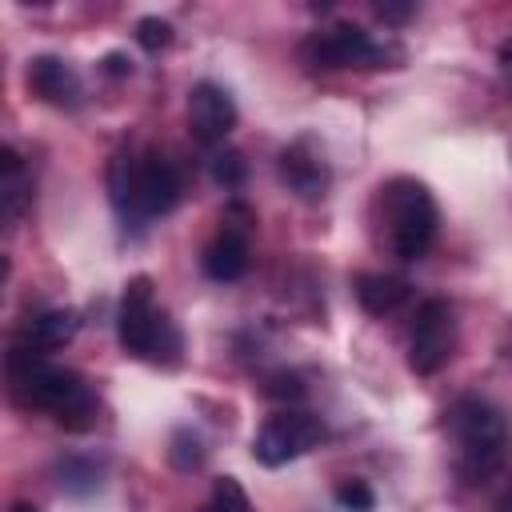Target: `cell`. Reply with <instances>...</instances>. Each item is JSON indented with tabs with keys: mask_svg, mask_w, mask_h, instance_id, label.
Masks as SVG:
<instances>
[{
	"mask_svg": "<svg viewBox=\"0 0 512 512\" xmlns=\"http://www.w3.org/2000/svg\"><path fill=\"white\" fill-rule=\"evenodd\" d=\"M8 376H12V392H16L20 404L48 412L56 424H64L72 432L92 428V420H96V396L84 384V376L48 364V356L32 352L20 340L8 352Z\"/></svg>",
	"mask_w": 512,
	"mask_h": 512,
	"instance_id": "1",
	"label": "cell"
},
{
	"mask_svg": "<svg viewBox=\"0 0 512 512\" xmlns=\"http://www.w3.org/2000/svg\"><path fill=\"white\" fill-rule=\"evenodd\" d=\"M180 168L164 152H132L120 148L108 160V200L120 220L140 224L152 216H168L180 204Z\"/></svg>",
	"mask_w": 512,
	"mask_h": 512,
	"instance_id": "2",
	"label": "cell"
},
{
	"mask_svg": "<svg viewBox=\"0 0 512 512\" xmlns=\"http://www.w3.org/2000/svg\"><path fill=\"white\" fill-rule=\"evenodd\" d=\"M444 428L456 444V476L464 484H484L504 464L508 448V420L496 404L480 396H460L444 412Z\"/></svg>",
	"mask_w": 512,
	"mask_h": 512,
	"instance_id": "3",
	"label": "cell"
},
{
	"mask_svg": "<svg viewBox=\"0 0 512 512\" xmlns=\"http://www.w3.org/2000/svg\"><path fill=\"white\" fill-rule=\"evenodd\" d=\"M116 336H120V348L136 360H148V364H176L180 360L184 340H180V328L168 320V312L156 308L152 276H132L124 284Z\"/></svg>",
	"mask_w": 512,
	"mask_h": 512,
	"instance_id": "4",
	"label": "cell"
},
{
	"mask_svg": "<svg viewBox=\"0 0 512 512\" xmlns=\"http://www.w3.org/2000/svg\"><path fill=\"white\" fill-rule=\"evenodd\" d=\"M380 224H384V244L396 260H420L432 240H436V200L428 184L412 176H396L380 188Z\"/></svg>",
	"mask_w": 512,
	"mask_h": 512,
	"instance_id": "5",
	"label": "cell"
},
{
	"mask_svg": "<svg viewBox=\"0 0 512 512\" xmlns=\"http://www.w3.org/2000/svg\"><path fill=\"white\" fill-rule=\"evenodd\" d=\"M300 60L312 72H336V68H388L400 60V48L388 40H376L360 24H332L320 32H308L300 40Z\"/></svg>",
	"mask_w": 512,
	"mask_h": 512,
	"instance_id": "6",
	"label": "cell"
},
{
	"mask_svg": "<svg viewBox=\"0 0 512 512\" xmlns=\"http://www.w3.org/2000/svg\"><path fill=\"white\" fill-rule=\"evenodd\" d=\"M320 440H324L320 416L284 408V412H276V416L264 420V428H260L256 440H252V456H256V464H264V468H284L288 460L312 452Z\"/></svg>",
	"mask_w": 512,
	"mask_h": 512,
	"instance_id": "7",
	"label": "cell"
},
{
	"mask_svg": "<svg viewBox=\"0 0 512 512\" xmlns=\"http://www.w3.org/2000/svg\"><path fill=\"white\" fill-rule=\"evenodd\" d=\"M456 352V312L448 300H424L408 336V368L416 376L440 372Z\"/></svg>",
	"mask_w": 512,
	"mask_h": 512,
	"instance_id": "8",
	"label": "cell"
},
{
	"mask_svg": "<svg viewBox=\"0 0 512 512\" xmlns=\"http://www.w3.org/2000/svg\"><path fill=\"white\" fill-rule=\"evenodd\" d=\"M232 128H236V104H232V96L220 84H212V80L192 84V92H188V132L200 144H220Z\"/></svg>",
	"mask_w": 512,
	"mask_h": 512,
	"instance_id": "9",
	"label": "cell"
},
{
	"mask_svg": "<svg viewBox=\"0 0 512 512\" xmlns=\"http://www.w3.org/2000/svg\"><path fill=\"white\" fill-rule=\"evenodd\" d=\"M280 180L300 200H320L328 192V184H332V172H328V160L316 152L312 140H292L280 152Z\"/></svg>",
	"mask_w": 512,
	"mask_h": 512,
	"instance_id": "10",
	"label": "cell"
},
{
	"mask_svg": "<svg viewBox=\"0 0 512 512\" xmlns=\"http://www.w3.org/2000/svg\"><path fill=\"white\" fill-rule=\"evenodd\" d=\"M24 80H28V92L40 96V100L52 104V108H76V104L84 100L80 76H76L72 64H64L60 56H32Z\"/></svg>",
	"mask_w": 512,
	"mask_h": 512,
	"instance_id": "11",
	"label": "cell"
},
{
	"mask_svg": "<svg viewBox=\"0 0 512 512\" xmlns=\"http://www.w3.org/2000/svg\"><path fill=\"white\" fill-rule=\"evenodd\" d=\"M200 264H204V272H208L212 280H220V284L240 280V276L248 272V240H244V232H240L236 224H224V228L216 232V240L204 248Z\"/></svg>",
	"mask_w": 512,
	"mask_h": 512,
	"instance_id": "12",
	"label": "cell"
},
{
	"mask_svg": "<svg viewBox=\"0 0 512 512\" xmlns=\"http://www.w3.org/2000/svg\"><path fill=\"white\" fill-rule=\"evenodd\" d=\"M76 332H80V312H76V308H48V312H40V316H32V320L24 324L20 344H28L32 352L48 356V352L64 348Z\"/></svg>",
	"mask_w": 512,
	"mask_h": 512,
	"instance_id": "13",
	"label": "cell"
},
{
	"mask_svg": "<svg viewBox=\"0 0 512 512\" xmlns=\"http://www.w3.org/2000/svg\"><path fill=\"white\" fill-rule=\"evenodd\" d=\"M352 288H356L360 308H364V312H372V316H388V312H396V308L412 296L408 280L388 276V272H360Z\"/></svg>",
	"mask_w": 512,
	"mask_h": 512,
	"instance_id": "14",
	"label": "cell"
},
{
	"mask_svg": "<svg viewBox=\"0 0 512 512\" xmlns=\"http://www.w3.org/2000/svg\"><path fill=\"white\" fill-rule=\"evenodd\" d=\"M0 196H4V216H8V224L12 220H20V212H24V204H28V176H24V160H20V152L12 148V144H4L0 148Z\"/></svg>",
	"mask_w": 512,
	"mask_h": 512,
	"instance_id": "15",
	"label": "cell"
},
{
	"mask_svg": "<svg viewBox=\"0 0 512 512\" xmlns=\"http://www.w3.org/2000/svg\"><path fill=\"white\" fill-rule=\"evenodd\" d=\"M56 476H60V488H64V492H76V496L100 488V464H96V460L64 456V460L56 464Z\"/></svg>",
	"mask_w": 512,
	"mask_h": 512,
	"instance_id": "16",
	"label": "cell"
},
{
	"mask_svg": "<svg viewBox=\"0 0 512 512\" xmlns=\"http://www.w3.org/2000/svg\"><path fill=\"white\" fill-rule=\"evenodd\" d=\"M200 512H252V500H248V492L240 488L236 476H220L212 484V496H208V504Z\"/></svg>",
	"mask_w": 512,
	"mask_h": 512,
	"instance_id": "17",
	"label": "cell"
},
{
	"mask_svg": "<svg viewBox=\"0 0 512 512\" xmlns=\"http://www.w3.org/2000/svg\"><path fill=\"white\" fill-rule=\"evenodd\" d=\"M168 460H172V468H180V472H196V468L204 464V440H200L192 428H176V432H172Z\"/></svg>",
	"mask_w": 512,
	"mask_h": 512,
	"instance_id": "18",
	"label": "cell"
},
{
	"mask_svg": "<svg viewBox=\"0 0 512 512\" xmlns=\"http://www.w3.org/2000/svg\"><path fill=\"white\" fill-rule=\"evenodd\" d=\"M208 172H212V180L220 188H240L244 176H248V164H244V156L236 148H216L212 160H208Z\"/></svg>",
	"mask_w": 512,
	"mask_h": 512,
	"instance_id": "19",
	"label": "cell"
},
{
	"mask_svg": "<svg viewBox=\"0 0 512 512\" xmlns=\"http://www.w3.org/2000/svg\"><path fill=\"white\" fill-rule=\"evenodd\" d=\"M336 504L344 512H372L376 508V492L368 488V480L352 476V480H340L336 484Z\"/></svg>",
	"mask_w": 512,
	"mask_h": 512,
	"instance_id": "20",
	"label": "cell"
},
{
	"mask_svg": "<svg viewBox=\"0 0 512 512\" xmlns=\"http://www.w3.org/2000/svg\"><path fill=\"white\" fill-rule=\"evenodd\" d=\"M136 44L144 52H164L172 44V24L160 20V16H140L136 20Z\"/></svg>",
	"mask_w": 512,
	"mask_h": 512,
	"instance_id": "21",
	"label": "cell"
},
{
	"mask_svg": "<svg viewBox=\"0 0 512 512\" xmlns=\"http://www.w3.org/2000/svg\"><path fill=\"white\" fill-rule=\"evenodd\" d=\"M264 392H268L272 400H300V396H304V384H300L296 372H276V376H268Z\"/></svg>",
	"mask_w": 512,
	"mask_h": 512,
	"instance_id": "22",
	"label": "cell"
},
{
	"mask_svg": "<svg viewBox=\"0 0 512 512\" xmlns=\"http://www.w3.org/2000/svg\"><path fill=\"white\" fill-rule=\"evenodd\" d=\"M412 12H416L412 4H376V16H380L384 24H404Z\"/></svg>",
	"mask_w": 512,
	"mask_h": 512,
	"instance_id": "23",
	"label": "cell"
},
{
	"mask_svg": "<svg viewBox=\"0 0 512 512\" xmlns=\"http://www.w3.org/2000/svg\"><path fill=\"white\" fill-rule=\"evenodd\" d=\"M492 512H512V476L500 484V492H496V500H492Z\"/></svg>",
	"mask_w": 512,
	"mask_h": 512,
	"instance_id": "24",
	"label": "cell"
},
{
	"mask_svg": "<svg viewBox=\"0 0 512 512\" xmlns=\"http://www.w3.org/2000/svg\"><path fill=\"white\" fill-rule=\"evenodd\" d=\"M104 68H108L112 76H128V72H132V60H124L120 52H112V56H104Z\"/></svg>",
	"mask_w": 512,
	"mask_h": 512,
	"instance_id": "25",
	"label": "cell"
},
{
	"mask_svg": "<svg viewBox=\"0 0 512 512\" xmlns=\"http://www.w3.org/2000/svg\"><path fill=\"white\" fill-rule=\"evenodd\" d=\"M496 56H500V64H504V68H512V36L500 44V52H496Z\"/></svg>",
	"mask_w": 512,
	"mask_h": 512,
	"instance_id": "26",
	"label": "cell"
},
{
	"mask_svg": "<svg viewBox=\"0 0 512 512\" xmlns=\"http://www.w3.org/2000/svg\"><path fill=\"white\" fill-rule=\"evenodd\" d=\"M12 512H40V508H36V504H28V500H16V504H12Z\"/></svg>",
	"mask_w": 512,
	"mask_h": 512,
	"instance_id": "27",
	"label": "cell"
},
{
	"mask_svg": "<svg viewBox=\"0 0 512 512\" xmlns=\"http://www.w3.org/2000/svg\"><path fill=\"white\" fill-rule=\"evenodd\" d=\"M508 356H512V352H508Z\"/></svg>",
	"mask_w": 512,
	"mask_h": 512,
	"instance_id": "28",
	"label": "cell"
}]
</instances>
